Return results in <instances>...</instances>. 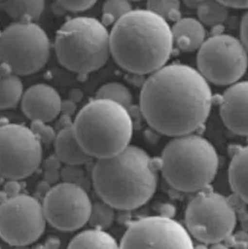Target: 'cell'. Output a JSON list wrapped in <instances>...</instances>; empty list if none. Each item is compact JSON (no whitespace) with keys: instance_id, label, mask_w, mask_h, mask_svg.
<instances>
[{"instance_id":"cell-1","label":"cell","mask_w":248,"mask_h":249,"mask_svg":"<svg viewBox=\"0 0 248 249\" xmlns=\"http://www.w3.org/2000/svg\"><path fill=\"white\" fill-rule=\"evenodd\" d=\"M140 110L161 135L192 134L209 117L213 96L209 82L187 65L173 64L151 73L140 92Z\"/></svg>"},{"instance_id":"cell-2","label":"cell","mask_w":248,"mask_h":249,"mask_svg":"<svg viewBox=\"0 0 248 249\" xmlns=\"http://www.w3.org/2000/svg\"><path fill=\"white\" fill-rule=\"evenodd\" d=\"M174 48L166 19L150 10H132L113 24L111 56L133 74H151L166 65Z\"/></svg>"},{"instance_id":"cell-3","label":"cell","mask_w":248,"mask_h":249,"mask_svg":"<svg viewBox=\"0 0 248 249\" xmlns=\"http://www.w3.org/2000/svg\"><path fill=\"white\" fill-rule=\"evenodd\" d=\"M96 160L91 174L94 191L115 209L135 210L156 193L157 167L145 149L129 145L113 156Z\"/></svg>"},{"instance_id":"cell-4","label":"cell","mask_w":248,"mask_h":249,"mask_svg":"<svg viewBox=\"0 0 248 249\" xmlns=\"http://www.w3.org/2000/svg\"><path fill=\"white\" fill-rule=\"evenodd\" d=\"M81 147L91 158H106L130 145L134 124L128 108L108 99L86 104L73 124Z\"/></svg>"},{"instance_id":"cell-5","label":"cell","mask_w":248,"mask_h":249,"mask_svg":"<svg viewBox=\"0 0 248 249\" xmlns=\"http://www.w3.org/2000/svg\"><path fill=\"white\" fill-rule=\"evenodd\" d=\"M219 159L213 144L199 135L175 136L164 147L159 166L163 178L182 193L205 189L216 176Z\"/></svg>"},{"instance_id":"cell-6","label":"cell","mask_w":248,"mask_h":249,"mask_svg":"<svg viewBox=\"0 0 248 249\" xmlns=\"http://www.w3.org/2000/svg\"><path fill=\"white\" fill-rule=\"evenodd\" d=\"M54 50L64 68L89 74L103 68L111 56L110 33L94 18L76 17L57 31Z\"/></svg>"},{"instance_id":"cell-7","label":"cell","mask_w":248,"mask_h":249,"mask_svg":"<svg viewBox=\"0 0 248 249\" xmlns=\"http://www.w3.org/2000/svg\"><path fill=\"white\" fill-rule=\"evenodd\" d=\"M50 53L48 35L33 22H16L0 34V60L11 72L19 76L40 71Z\"/></svg>"},{"instance_id":"cell-8","label":"cell","mask_w":248,"mask_h":249,"mask_svg":"<svg viewBox=\"0 0 248 249\" xmlns=\"http://www.w3.org/2000/svg\"><path fill=\"white\" fill-rule=\"evenodd\" d=\"M185 222L192 237L203 244H218L230 237L235 230L237 215L222 194L203 192L190 202Z\"/></svg>"},{"instance_id":"cell-9","label":"cell","mask_w":248,"mask_h":249,"mask_svg":"<svg viewBox=\"0 0 248 249\" xmlns=\"http://www.w3.org/2000/svg\"><path fill=\"white\" fill-rule=\"evenodd\" d=\"M198 71L208 82L229 86L241 79L248 68V52L241 39L217 34L205 39L198 50Z\"/></svg>"},{"instance_id":"cell-10","label":"cell","mask_w":248,"mask_h":249,"mask_svg":"<svg viewBox=\"0 0 248 249\" xmlns=\"http://www.w3.org/2000/svg\"><path fill=\"white\" fill-rule=\"evenodd\" d=\"M42 161V142L24 125L0 126V177L21 180L34 174Z\"/></svg>"},{"instance_id":"cell-11","label":"cell","mask_w":248,"mask_h":249,"mask_svg":"<svg viewBox=\"0 0 248 249\" xmlns=\"http://www.w3.org/2000/svg\"><path fill=\"white\" fill-rule=\"evenodd\" d=\"M42 204L26 194H16L0 204V238L13 247L36 242L47 225Z\"/></svg>"},{"instance_id":"cell-12","label":"cell","mask_w":248,"mask_h":249,"mask_svg":"<svg viewBox=\"0 0 248 249\" xmlns=\"http://www.w3.org/2000/svg\"><path fill=\"white\" fill-rule=\"evenodd\" d=\"M91 204L83 187L65 181L49 190L42 206L51 226L62 231H73L88 223Z\"/></svg>"},{"instance_id":"cell-13","label":"cell","mask_w":248,"mask_h":249,"mask_svg":"<svg viewBox=\"0 0 248 249\" xmlns=\"http://www.w3.org/2000/svg\"><path fill=\"white\" fill-rule=\"evenodd\" d=\"M122 249H193L192 235L179 222L153 215L133 222L122 238Z\"/></svg>"},{"instance_id":"cell-14","label":"cell","mask_w":248,"mask_h":249,"mask_svg":"<svg viewBox=\"0 0 248 249\" xmlns=\"http://www.w3.org/2000/svg\"><path fill=\"white\" fill-rule=\"evenodd\" d=\"M23 114L32 122L51 123L63 108L59 92L45 83H38L23 91L21 100Z\"/></svg>"},{"instance_id":"cell-15","label":"cell","mask_w":248,"mask_h":249,"mask_svg":"<svg viewBox=\"0 0 248 249\" xmlns=\"http://www.w3.org/2000/svg\"><path fill=\"white\" fill-rule=\"evenodd\" d=\"M220 116L230 131L248 136V80L237 81L226 90L220 104Z\"/></svg>"},{"instance_id":"cell-16","label":"cell","mask_w":248,"mask_h":249,"mask_svg":"<svg viewBox=\"0 0 248 249\" xmlns=\"http://www.w3.org/2000/svg\"><path fill=\"white\" fill-rule=\"evenodd\" d=\"M54 149L59 161L67 165L80 166L92 159L81 147L73 125H67L59 131L54 138Z\"/></svg>"},{"instance_id":"cell-17","label":"cell","mask_w":248,"mask_h":249,"mask_svg":"<svg viewBox=\"0 0 248 249\" xmlns=\"http://www.w3.org/2000/svg\"><path fill=\"white\" fill-rule=\"evenodd\" d=\"M174 46L183 53L198 51L206 39L203 23L194 18H181L172 27Z\"/></svg>"},{"instance_id":"cell-18","label":"cell","mask_w":248,"mask_h":249,"mask_svg":"<svg viewBox=\"0 0 248 249\" xmlns=\"http://www.w3.org/2000/svg\"><path fill=\"white\" fill-rule=\"evenodd\" d=\"M229 181L232 191L248 204V146L241 148L231 160Z\"/></svg>"},{"instance_id":"cell-19","label":"cell","mask_w":248,"mask_h":249,"mask_svg":"<svg viewBox=\"0 0 248 249\" xmlns=\"http://www.w3.org/2000/svg\"><path fill=\"white\" fill-rule=\"evenodd\" d=\"M45 8V0H2L1 9L16 22L37 20Z\"/></svg>"},{"instance_id":"cell-20","label":"cell","mask_w":248,"mask_h":249,"mask_svg":"<svg viewBox=\"0 0 248 249\" xmlns=\"http://www.w3.org/2000/svg\"><path fill=\"white\" fill-rule=\"evenodd\" d=\"M69 249H118L120 245L106 230L91 228L77 234L69 242Z\"/></svg>"},{"instance_id":"cell-21","label":"cell","mask_w":248,"mask_h":249,"mask_svg":"<svg viewBox=\"0 0 248 249\" xmlns=\"http://www.w3.org/2000/svg\"><path fill=\"white\" fill-rule=\"evenodd\" d=\"M23 94V81L19 75L11 72L0 77V109L16 107L21 102Z\"/></svg>"},{"instance_id":"cell-22","label":"cell","mask_w":248,"mask_h":249,"mask_svg":"<svg viewBox=\"0 0 248 249\" xmlns=\"http://www.w3.org/2000/svg\"><path fill=\"white\" fill-rule=\"evenodd\" d=\"M201 23L207 26H214L224 23L228 15V7L218 0H203L197 7Z\"/></svg>"},{"instance_id":"cell-23","label":"cell","mask_w":248,"mask_h":249,"mask_svg":"<svg viewBox=\"0 0 248 249\" xmlns=\"http://www.w3.org/2000/svg\"><path fill=\"white\" fill-rule=\"evenodd\" d=\"M96 98L108 99L119 103L126 108H129L133 104V94L130 89L121 82H107L98 89Z\"/></svg>"},{"instance_id":"cell-24","label":"cell","mask_w":248,"mask_h":249,"mask_svg":"<svg viewBox=\"0 0 248 249\" xmlns=\"http://www.w3.org/2000/svg\"><path fill=\"white\" fill-rule=\"evenodd\" d=\"M115 219V208L100 199L91 204L88 224L91 228L106 230L112 225Z\"/></svg>"},{"instance_id":"cell-25","label":"cell","mask_w":248,"mask_h":249,"mask_svg":"<svg viewBox=\"0 0 248 249\" xmlns=\"http://www.w3.org/2000/svg\"><path fill=\"white\" fill-rule=\"evenodd\" d=\"M131 11L132 5L130 0H106L103 5L102 23L106 26L114 24Z\"/></svg>"},{"instance_id":"cell-26","label":"cell","mask_w":248,"mask_h":249,"mask_svg":"<svg viewBox=\"0 0 248 249\" xmlns=\"http://www.w3.org/2000/svg\"><path fill=\"white\" fill-rule=\"evenodd\" d=\"M178 0H148L147 2L148 10L158 13L163 18L168 17L170 12L178 9Z\"/></svg>"},{"instance_id":"cell-27","label":"cell","mask_w":248,"mask_h":249,"mask_svg":"<svg viewBox=\"0 0 248 249\" xmlns=\"http://www.w3.org/2000/svg\"><path fill=\"white\" fill-rule=\"evenodd\" d=\"M58 2L69 12H84L90 9L97 0H58Z\"/></svg>"},{"instance_id":"cell-28","label":"cell","mask_w":248,"mask_h":249,"mask_svg":"<svg viewBox=\"0 0 248 249\" xmlns=\"http://www.w3.org/2000/svg\"><path fill=\"white\" fill-rule=\"evenodd\" d=\"M31 129L34 131L35 134L38 136V138L40 139L41 142L50 143L53 140H54V138H55L54 132L53 131V129L51 127L46 125V123L35 121L32 124Z\"/></svg>"},{"instance_id":"cell-29","label":"cell","mask_w":248,"mask_h":249,"mask_svg":"<svg viewBox=\"0 0 248 249\" xmlns=\"http://www.w3.org/2000/svg\"><path fill=\"white\" fill-rule=\"evenodd\" d=\"M240 35H241V41L243 42V44L245 45L248 52V12L242 18Z\"/></svg>"},{"instance_id":"cell-30","label":"cell","mask_w":248,"mask_h":249,"mask_svg":"<svg viewBox=\"0 0 248 249\" xmlns=\"http://www.w3.org/2000/svg\"><path fill=\"white\" fill-rule=\"evenodd\" d=\"M228 8L248 9V0H218Z\"/></svg>"},{"instance_id":"cell-31","label":"cell","mask_w":248,"mask_h":249,"mask_svg":"<svg viewBox=\"0 0 248 249\" xmlns=\"http://www.w3.org/2000/svg\"><path fill=\"white\" fill-rule=\"evenodd\" d=\"M18 180H12L10 179L9 182L7 183L6 187H5V190L6 192L10 194V197L11 196H14L16 194H19L18 191L20 190V186L18 184Z\"/></svg>"},{"instance_id":"cell-32","label":"cell","mask_w":248,"mask_h":249,"mask_svg":"<svg viewBox=\"0 0 248 249\" xmlns=\"http://www.w3.org/2000/svg\"><path fill=\"white\" fill-rule=\"evenodd\" d=\"M194 3H196L197 5H199L201 2H203V0H192Z\"/></svg>"},{"instance_id":"cell-33","label":"cell","mask_w":248,"mask_h":249,"mask_svg":"<svg viewBox=\"0 0 248 249\" xmlns=\"http://www.w3.org/2000/svg\"><path fill=\"white\" fill-rule=\"evenodd\" d=\"M130 1H141V0H130Z\"/></svg>"},{"instance_id":"cell-34","label":"cell","mask_w":248,"mask_h":249,"mask_svg":"<svg viewBox=\"0 0 248 249\" xmlns=\"http://www.w3.org/2000/svg\"><path fill=\"white\" fill-rule=\"evenodd\" d=\"M1 1H2V0H0V2H1Z\"/></svg>"},{"instance_id":"cell-35","label":"cell","mask_w":248,"mask_h":249,"mask_svg":"<svg viewBox=\"0 0 248 249\" xmlns=\"http://www.w3.org/2000/svg\"></svg>"}]
</instances>
